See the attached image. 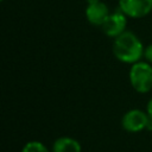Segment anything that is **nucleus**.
<instances>
[{"instance_id": "39448f33", "label": "nucleus", "mask_w": 152, "mask_h": 152, "mask_svg": "<svg viewBox=\"0 0 152 152\" xmlns=\"http://www.w3.org/2000/svg\"><path fill=\"white\" fill-rule=\"evenodd\" d=\"M126 24H127V15L124 12H114L110 13L104 23L101 25V28L103 32L112 38H116L121 33L126 31Z\"/></svg>"}, {"instance_id": "423d86ee", "label": "nucleus", "mask_w": 152, "mask_h": 152, "mask_svg": "<svg viewBox=\"0 0 152 152\" xmlns=\"http://www.w3.org/2000/svg\"><path fill=\"white\" fill-rule=\"evenodd\" d=\"M109 14L110 13H109L108 6L102 1L88 4V6L86 8V18H87V20L91 25H95V26H101Z\"/></svg>"}, {"instance_id": "0eeeda50", "label": "nucleus", "mask_w": 152, "mask_h": 152, "mask_svg": "<svg viewBox=\"0 0 152 152\" xmlns=\"http://www.w3.org/2000/svg\"><path fill=\"white\" fill-rule=\"evenodd\" d=\"M52 152H82L81 144L71 137H59L53 141Z\"/></svg>"}, {"instance_id": "7ed1b4c3", "label": "nucleus", "mask_w": 152, "mask_h": 152, "mask_svg": "<svg viewBox=\"0 0 152 152\" xmlns=\"http://www.w3.org/2000/svg\"><path fill=\"white\" fill-rule=\"evenodd\" d=\"M119 6L127 17L139 19L152 11V0H119Z\"/></svg>"}, {"instance_id": "f03ea898", "label": "nucleus", "mask_w": 152, "mask_h": 152, "mask_svg": "<svg viewBox=\"0 0 152 152\" xmlns=\"http://www.w3.org/2000/svg\"><path fill=\"white\" fill-rule=\"evenodd\" d=\"M129 82L134 90L145 94L152 89V64L148 62H137L131 64Z\"/></svg>"}, {"instance_id": "20e7f679", "label": "nucleus", "mask_w": 152, "mask_h": 152, "mask_svg": "<svg viewBox=\"0 0 152 152\" xmlns=\"http://www.w3.org/2000/svg\"><path fill=\"white\" fill-rule=\"evenodd\" d=\"M148 114L140 109H129L121 119L122 128L131 133H138L146 128Z\"/></svg>"}, {"instance_id": "9b49d317", "label": "nucleus", "mask_w": 152, "mask_h": 152, "mask_svg": "<svg viewBox=\"0 0 152 152\" xmlns=\"http://www.w3.org/2000/svg\"><path fill=\"white\" fill-rule=\"evenodd\" d=\"M146 128L148 131H152V118L148 115V120H147V125H146Z\"/></svg>"}, {"instance_id": "f257e3e1", "label": "nucleus", "mask_w": 152, "mask_h": 152, "mask_svg": "<svg viewBox=\"0 0 152 152\" xmlns=\"http://www.w3.org/2000/svg\"><path fill=\"white\" fill-rule=\"evenodd\" d=\"M145 48L141 40L131 31H125L114 39L113 53L122 63L133 64L141 59Z\"/></svg>"}, {"instance_id": "ddd939ff", "label": "nucleus", "mask_w": 152, "mask_h": 152, "mask_svg": "<svg viewBox=\"0 0 152 152\" xmlns=\"http://www.w3.org/2000/svg\"><path fill=\"white\" fill-rule=\"evenodd\" d=\"M1 1H2V0H1Z\"/></svg>"}, {"instance_id": "1a4fd4ad", "label": "nucleus", "mask_w": 152, "mask_h": 152, "mask_svg": "<svg viewBox=\"0 0 152 152\" xmlns=\"http://www.w3.org/2000/svg\"><path fill=\"white\" fill-rule=\"evenodd\" d=\"M144 57H145L146 62H148V63L152 64V44H150V45H147V46L145 48Z\"/></svg>"}, {"instance_id": "9d476101", "label": "nucleus", "mask_w": 152, "mask_h": 152, "mask_svg": "<svg viewBox=\"0 0 152 152\" xmlns=\"http://www.w3.org/2000/svg\"><path fill=\"white\" fill-rule=\"evenodd\" d=\"M146 113L152 118V99L147 102V106H146Z\"/></svg>"}, {"instance_id": "6e6552de", "label": "nucleus", "mask_w": 152, "mask_h": 152, "mask_svg": "<svg viewBox=\"0 0 152 152\" xmlns=\"http://www.w3.org/2000/svg\"><path fill=\"white\" fill-rule=\"evenodd\" d=\"M21 152H50V151L48 150V147L43 142L33 140V141L26 142L23 146Z\"/></svg>"}, {"instance_id": "f8f14e48", "label": "nucleus", "mask_w": 152, "mask_h": 152, "mask_svg": "<svg viewBox=\"0 0 152 152\" xmlns=\"http://www.w3.org/2000/svg\"><path fill=\"white\" fill-rule=\"evenodd\" d=\"M97 1H101V0H87L88 4H93V2H97Z\"/></svg>"}]
</instances>
